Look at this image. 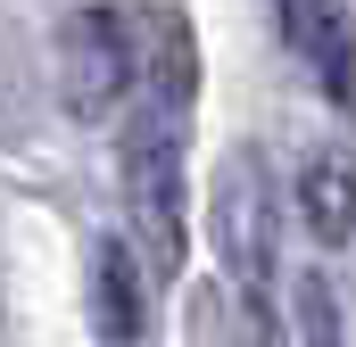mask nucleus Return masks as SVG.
<instances>
[{
  "label": "nucleus",
  "instance_id": "nucleus-1",
  "mask_svg": "<svg viewBox=\"0 0 356 347\" xmlns=\"http://www.w3.org/2000/svg\"><path fill=\"white\" fill-rule=\"evenodd\" d=\"M124 198H133V223L149 240L158 273H175L182 257V116L175 99H149L124 133Z\"/></svg>",
  "mask_w": 356,
  "mask_h": 347
},
{
  "label": "nucleus",
  "instance_id": "nucleus-6",
  "mask_svg": "<svg viewBox=\"0 0 356 347\" xmlns=\"http://www.w3.org/2000/svg\"><path fill=\"white\" fill-rule=\"evenodd\" d=\"M298 215H307L315 248H348L356 240V166L340 149L307 158V174H298Z\"/></svg>",
  "mask_w": 356,
  "mask_h": 347
},
{
  "label": "nucleus",
  "instance_id": "nucleus-5",
  "mask_svg": "<svg viewBox=\"0 0 356 347\" xmlns=\"http://www.w3.org/2000/svg\"><path fill=\"white\" fill-rule=\"evenodd\" d=\"M91 323H99V339H141V323H149V289H141V264H133V240H116V232H99L91 240Z\"/></svg>",
  "mask_w": 356,
  "mask_h": 347
},
{
  "label": "nucleus",
  "instance_id": "nucleus-7",
  "mask_svg": "<svg viewBox=\"0 0 356 347\" xmlns=\"http://www.w3.org/2000/svg\"><path fill=\"white\" fill-rule=\"evenodd\" d=\"M298 347H340V298L323 273L298 281Z\"/></svg>",
  "mask_w": 356,
  "mask_h": 347
},
{
  "label": "nucleus",
  "instance_id": "nucleus-3",
  "mask_svg": "<svg viewBox=\"0 0 356 347\" xmlns=\"http://www.w3.org/2000/svg\"><path fill=\"white\" fill-rule=\"evenodd\" d=\"M58 91H67L75 124L116 116V99L133 91V33L116 8H75L58 25Z\"/></svg>",
  "mask_w": 356,
  "mask_h": 347
},
{
  "label": "nucleus",
  "instance_id": "nucleus-4",
  "mask_svg": "<svg viewBox=\"0 0 356 347\" xmlns=\"http://www.w3.org/2000/svg\"><path fill=\"white\" fill-rule=\"evenodd\" d=\"M282 17V42L290 58L315 75V91L332 108H356V25H348V0H273Z\"/></svg>",
  "mask_w": 356,
  "mask_h": 347
},
{
  "label": "nucleus",
  "instance_id": "nucleus-2",
  "mask_svg": "<svg viewBox=\"0 0 356 347\" xmlns=\"http://www.w3.org/2000/svg\"><path fill=\"white\" fill-rule=\"evenodd\" d=\"M273 232H282V215H273L266 158H257V149H232L224 174H216V257H224L232 289H241L249 306L273 298Z\"/></svg>",
  "mask_w": 356,
  "mask_h": 347
}]
</instances>
